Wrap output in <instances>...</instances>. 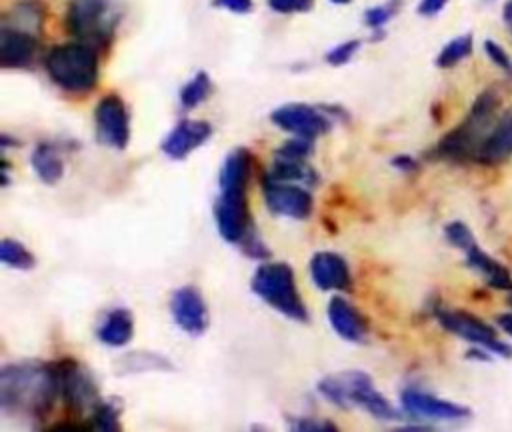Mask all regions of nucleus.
I'll list each match as a JSON object with an SVG mask.
<instances>
[{"instance_id": "36", "label": "nucleus", "mask_w": 512, "mask_h": 432, "mask_svg": "<svg viewBox=\"0 0 512 432\" xmlns=\"http://www.w3.org/2000/svg\"><path fill=\"white\" fill-rule=\"evenodd\" d=\"M212 6L234 14H248L252 10V0H212Z\"/></svg>"}, {"instance_id": "14", "label": "nucleus", "mask_w": 512, "mask_h": 432, "mask_svg": "<svg viewBox=\"0 0 512 432\" xmlns=\"http://www.w3.org/2000/svg\"><path fill=\"white\" fill-rule=\"evenodd\" d=\"M170 312L178 328L190 336H200L208 328V308L194 286H182L172 292Z\"/></svg>"}, {"instance_id": "3", "label": "nucleus", "mask_w": 512, "mask_h": 432, "mask_svg": "<svg viewBox=\"0 0 512 432\" xmlns=\"http://www.w3.org/2000/svg\"><path fill=\"white\" fill-rule=\"evenodd\" d=\"M318 392L338 408H362L378 420L400 418L384 394L374 388L372 378L362 370H344L328 374L318 382Z\"/></svg>"}, {"instance_id": "7", "label": "nucleus", "mask_w": 512, "mask_h": 432, "mask_svg": "<svg viewBox=\"0 0 512 432\" xmlns=\"http://www.w3.org/2000/svg\"><path fill=\"white\" fill-rule=\"evenodd\" d=\"M122 18V0H70L64 26L70 36L92 46H106Z\"/></svg>"}, {"instance_id": "20", "label": "nucleus", "mask_w": 512, "mask_h": 432, "mask_svg": "<svg viewBox=\"0 0 512 432\" xmlns=\"http://www.w3.org/2000/svg\"><path fill=\"white\" fill-rule=\"evenodd\" d=\"M132 334H134V316L128 308L110 310L102 318V322L96 330L98 340L110 348H120V346L128 344Z\"/></svg>"}, {"instance_id": "13", "label": "nucleus", "mask_w": 512, "mask_h": 432, "mask_svg": "<svg viewBox=\"0 0 512 432\" xmlns=\"http://www.w3.org/2000/svg\"><path fill=\"white\" fill-rule=\"evenodd\" d=\"M404 412H408L414 418H424V420H438V422H454V420H464L472 412L470 408L438 398L434 394L416 390V388H406L402 390L400 396Z\"/></svg>"}, {"instance_id": "22", "label": "nucleus", "mask_w": 512, "mask_h": 432, "mask_svg": "<svg viewBox=\"0 0 512 432\" xmlns=\"http://www.w3.org/2000/svg\"><path fill=\"white\" fill-rule=\"evenodd\" d=\"M30 166L44 184H56L64 176V162L54 144L42 142L30 156Z\"/></svg>"}, {"instance_id": "19", "label": "nucleus", "mask_w": 512, "mask_h": 432, "mask_svg": "<svg viewBox=\"0 0 512 432\" xmlns=\"http://www.w3.org/2000/svg\"><path fill=\"white\" fill-rule=\"evenodd\" d=\"M468 268L476 270L494 290H512V276L504 264L486 254L476 242L464 250Z\"/></svg>"}, {"instance_id": "34", "label": "nucleus", "mask_w": 512, "mask_h": 432, "mask_svg": "<svg viewBox=\"0 0 512 432\" xmlns=\"http://www.w3.org/2000/svg\"><path fill=\"white\" fill-rule=\"evenodd\" d=\"M268 6L278 14H296L308 12L314 6V0H268Z\"/></svg>"}, {"instance_id": "25", "label": "nucleus", "mask_w": 512, "mask_h": 432, "mask_svg": "<svg viewBox=\"0 0 512 432\" xmlns=\"http://www.w3.org/2000/svg\"><path fill=\"white\" fill-rule=\"evenodd\" d=\"M472 48H474L472 34H460L440 48V52L436 56V66L452 68V66L460 64L464 58H468L472 54Z\"/></svg>"}, {"instance_id": "4", "label": "nucleus", "mask_w": 512, "mask_h": 432, "mask_svg": "<svg viewBox=\"0 0 512 432\" xmlns=\"http://www.w3.org/2000/svg\"><path fill=\"white\" fill-rule=\"evenodd\" d=\"M50 80L70 94H86L98 84V54L92 44H56L44 58Z\"/></svg>"}, {"instance_id": "5", "label": "nucleus", "mask_w": 512, "mask_h": 432, "mask_svg": "<svg viewBox=\"0 0 512 432\" xmlns=\"http://www.w3.org/2000/svg\"><path fill=\"white\" fill-rule=\"evenodd\" d=\"M496 110H498V96L492 90H484L472 104L470 112L456 126L448 132L436 146V154L448 160H468L478 156V150L490 130L496 124Z\"/></svg>"}, {"instance_id": "30", "label": "nucleus", "mask_w": 512, "mask_h": 432, "mask_svg": "<svg viewBox=\"0 0 512 432\" xmlns=\"http://www.w3.org/2000/svg\"><path fill=\"white\" fill-rule=\"evenodd\" d=\"M314 150V144L310 138H302V136H296L294 140H288L284 142L276 152L274 156H282V158H298V160H308L310 154Z\"/></svg>"}, {"instance_id": "21", "label": "nucleus", "mask_w": 512, "mask_h": 432, "mask_svg": "<svg viewBox=\"0 0 512 432\" xmlns=\"http://www.w3.org/2000/svg\"><path fill=\"white\" fill-rule=\"evenodd\" d=\"M512 156V116L496 122L486 140L482 142L476 160L480 162H502Z\"/></svg>"}, {"instance_id": "18", "label": "nucleus", "mask_w": 512, "mask_h": 432, "mask_svg": "<svg viewBox=\"0 0 512 432\" xmlns=\"http://www.w3.org/2000/svg\"><path fill=\"white\" fill-rule=\"evenodd\" d=\"M328 322L342 340L364 342L368 336L366 318L340 296H334L328 304Z\"/></svg>"}, {"instance_id": "33", "label": "nucleus", "mask_w": 512, "mask_h": 432, "mask_svg": "<svg viewBox=\"0 0 512 432\" xmlns=\"http://www.w3.org/2000/svg\"><path fill=\"white\" fill-rule=\"evenodd\" d=\"M358 48H360V40H356V38L340 42V44H336L334 48H330L326 52V62L330 66H342V64H346L358 52Z\"/></svg>"}, {"instance_id": "23", "label": "nucleus", "mask_w": 512, "mask_h": 432, "mask_svg": "<svg viewBox=\"0 0 512 432\" xmlns=\"http://www.w3.org/2000/svg\"><path fill=\"white\" fill-rule=\"evenodd\" d=\"M270 180L278 182H304V184H314L318 180V174L314 168L308 164V160H298V158H282L274 156L272 168L266 174Z\"/></svg>"}, {"instance_id": "15", "label": "nucleus", "mask_w": 512, "mask_h": 432, "mask_svg": "<svg viewBox=\"0 0 512 432\" xmlns=\"http://www.w3.org/2000/svg\"><path fill=\"white\" fill-rule=\"evenodd\" d=\"M38 50V34L2 24L0 26V66L2 68H24L28 66Z\"/></svg>"}, {"instance_id": "12", "label": "nucleus", "mask_w": 512, "mask_h": 432, "mask_svg": "<svg viewBox=\"0 0 512 432\" xmlns=\"http://www.w3.org/2000/svg\"><path fill=\"white\" fill-rule=\"evenodd\" d=\"M262 192H264L266 206L274 214L304 220L312 212V206H314L312 194L304 186H298L296 182H278V180L264 178Z\"/></svg>"}, {"instance_id": "1", "label": "nucleus", "mask_w": 512, "mask_h": 432, "mask_svg": "<svg viewBox=\"0 0 512 432\" xmlns=\"http://www.w3.org/2000/svg\"><path fill=\"white\" fill-rule=\"evenodd\" d=\"M60 396L56 364L16 362L0 370V410L24 418H44Z\"/></svg>"}, {"instance_id": "24", "label": "nucleus", "mask_w": 512, "mask_h": 432, "mask_svg": "<svg viewBox=\"0 0 512 432\" xmlns=\"http://www.w3.org/2000/svg\"><path fill=\"white\" fill-rule=\"evenodd\" d=\"M44 16H46V12H44V6L40 2L26 0V2H20V4L12 6V14H6L2 24H10V26H16V28L40 34L42 24H44Z\"/></svg>"}, {"instance_id": "17", "label": "nucleus", "mask_w": 512, "mask_h": 432, "mask_svg": "<svg viewBox=\"0 0 512 432\" xmlns=\"http://www.w3.org/2000/svg\"><path fill=\"white\" fill-rule=\"evenodd\" d=\"M310 278L320 290H350L352 276L348 262L336 252H316L310 260Z\"/></svg>"}, {"instance_id": "41", "label": "nucleus", "mask_w": 512, "mask_h": 432, "mask_svg": "<svg viewBox=\"0 0 512 432\" xmlns=\"http://www.w3.org/2000/svg\"><path fill=\"white\" fill-rule=\"evenodd\" d=\"M330 2H334V4H348L350 0H330Z\"/></svg>"}, {"instance_id": "9", "label": "nucleus", "mask_w": 512, "mask_h": 432, "mask_svg": "<svg viewBox=\"0 0 512 432\" xmlns=\"http://www.w3.org/2000/svg\"><path fill=\"white\" fill-rule=\"evenodd\" d=\"M58 382H60V398L66 408L78 416L86 412H94L100 404V392L90 376V372L74 360L56 362Z\"/></svg>"}, {"instance_id": "28", "label": "nucleus", "mask_w": 512, "mask_h": 432, "mask_svg": "<svg viewBox=\"0 0 512 432\" xmlns=\"http://www.w3.org/2000/svg\"><path fill=\"white\" fill-rule=\"evenodd\" d=\"M402 6V0H386L384 4H378V6H372L364 12V24L378 30L382 28L384 24H388L400 10Z\"/></svg>"}, {"instance_id": "29", "label": "nucleus", "mask_w": 512, "mask_h": 432, "mask_svg": "<svg viewBox=\"0 0 512 432\" xmlns=\"http://www.w3.org/2000/svg\"><path fill=\"white\" fill-rule=\"evenodd\" d=\"M118 414L120 406L116 402H102L92 414H90V426L100 430H118Z\"/></svg>"}, {"instance_id": "11", "label": "nucleus", "mask_w": 512, "mask_h": 432, "mask_svg": "<svg viewBox=\"0 0 512 432\" xmlns=\"http://www.w3.org/2000/svg\"><path fill=\"white\" fill-rule=\"evenodd\" d=\"M270 120L286 130L292 132L294 136H302V138H310L314 140L320 134H326L330 130V120L326 118V114L310 104H302V102H290V104H282L278 108L272 110Z\"/></svg>"}, {"instance_id": "32", "label": "nucleus", "mask_w": 512, "mask_h": 432, "mask_svg": "<svg viewBox=\"0 0 512 432\" xmlns=\"http://www.w3.org/2000/svg\"><path fill=\"white\" fill-rule=\"evenodd\" d=\"M484 54L490 58V62L500 68L504 74L512 76V56L496 42V40H484Z\"/></svg>"}, {"instance_id": "39", "label": "nucleus", "mask_w": 512, "mask_h": 432, "mask_svg": "<svg viewBox=\"0 0 512 432\" xmlns=\"http://www.w3.org/2000/svg\"><path fill=\"white\" fill-rule=\"evenodd\" d=\"M496 324H498V328H500L502 332H506L508 336H512V312H508V314H498V316H496Z\"/></svg>"}, {"instance_id": "8", "label": "nucleus", "mask_w": 512, "mask_h": 432, "mask_svg": "<svg viewBox=\"0 0 512 432\" xmlns=\"http://www.w3.org/2000/svg\"><path fill=\"white\" fill-rule=\"evenodd\" d=\"M438 322L452 334L460 336L462 340L480 346L482 350L496 354L500 358H512V346L498 338L496 330L482 322L478 316L464 312V310H436Z\"/></svg>"}, {"instance_id": "37", "label": "nucleus", "mask_w": 512, "mask_h": 432, "mask_svg": "<svg viewBox=\"0 0 512 432\" xmlns=\"http://www.w3.org/2000/svg\"><path fill=\"white\" fill-rule=\"evenodd\" d=\"M446 4H448V0H420V4H418V14H420V16H426V18L436 16V14H440V12L444 10Z\"/></svg>"}, {"instance_id": "38", "label": "nucleus", "mask_w": 512, "mask_h": 432, "mask_svg": "<svg viewBox=\"0 0 512 432\" xmlns=\"http://www.w3.org/2000/svg\"><path fill=\"white\" fill-rule=\"evenodd\" d=\"M392 164H394L396 168L404 170V172H412V170H416V168H418L416 160H414V158H410V156H398V158H394V160H392Z\"/></svg>"}, {"instance_id": "6", "label": "nucleus", "mask_w": 512, "mask_h": 432, "mask_svg": "<svg viewBox=\"0 0 512 432\" xmlns=\"http://www.w3.org/2000/svg\"><path fill=\"white\" fill-rule=\"evenodd\" d=\"M250 286L260 300L282 316L296 322H308L310 314L298 292L294 272L286 262H266L258 266Z\"/></svg>"}, {"instance_id": "10", "label": "nucleus", "mask_w": 512, "mask_h": 432, "mask_svg": "<svg viewBox=\"0 0 512 432\" xmlns=\"http://www.w3.org/2000/svg\"><path fill=\"white\" fill-rule=\"evenodd\" d=\"M96 138L110 148L122 150L130 140V120L124 100L118 94L104 96L94 108Z\"/></svg>"}, {"instance_id": "27", "label": "nucleus", "mask_w": 512, "mask_h": 432, "mask_svg": "<svg viewBox=\"0 0 512 432\" xmlns=\"http://www.w3.org/2000/svg\"><path fill=\"white\" fill-rule=\"evenodd\" d=\"M0 260L16 270H30L34 266V254L18 240L4 238L0 244Z\"/></svg>"}, {"instance_id": "16", "label": "nucleus", "mask_w": 512, "mask_h": 432, "mask_svg": "<svg viewBox=\"0 0 512 432\" xmlns=\"http://www.w3.org/2000/svg\"><path fill=\"white\" fill-rule=\"evenodd\" d=\"M212 136V126L206 120H180L162 140V152L172 160H182L200 148Z\"/></svg>"}, {"instance_id": "31", "label": "nucleus", "mask_w": 512, "mask_h": 432, "mask_svg": "<svg viewBox=\"0 0 512 432\" xmlns=\"http://www.w3.org/2000/svg\"><path fill=\"white\" fill-rule=\"evenodd\" d=\"M444 236H446V240H448L452 246L460 248L462 252H464L468 246H472V244L476 242V240H474V234L470 232V228H468L464 222H460V220L448 222V224L444 226Z\"/></svg>"}, {"instance_id": "26", "label": "nucleus", "mask_w": 512, "mask_h": 432, "mask_svg": "<svg viewBox=\"0 0 512 432\" xmlns=\"http://www.w3.org/2000/svg\"><path fill=\"white\" fill-rule=\"evenodd\" d=\"M212 92V80L206 72H196L180 90V106L184 110H192L196 106H200Z\"/></svg>"}, {"instance_id": "35", "label": "nucleus", "mask_w": 512, "mask_h": 432, "mask_svg": "<svg viewBox=\"0 0 512 432\" xmlns=\"http://www.w3.org/2000/svg\"><path fill=\"white\" fill-rule=\"evenodd\" d=\"M298 432H308V430H336V424L330 422H320L314 418H298L290 424Z\"/></svg>"}, {"instance_id": "40", "label": "nucleus", "mask_w": 512, "mask_h": 432, "mask_svg": "<svg viewBox=\"0 0 512 432\" xmlns=\"http://www.w3.org/2000/svg\"><path fill=\"white\" fill-rule=\"evenodd\" d=\"M502 18H504V22H506V26H508V30H510V34H512V0H508V2L504 4Z\"/></svg>"}, {"instance_id": "2", "label": "nucleus", "mask_w": 512, "mask_h": 432, "mask_svg": "<svg viewBox=\"0 0 512 432\" xmlns=\"http://www.w3.org/2000/svg\"><path fill=\"white\" fill-rule=\"evenodd\" d=\"M252 174V154L246 148L232 150L220 168L218 198L214 204V218L218 234L230 242L240 244L252 230L246 188Z\"/></svg>"}]
</instances>
